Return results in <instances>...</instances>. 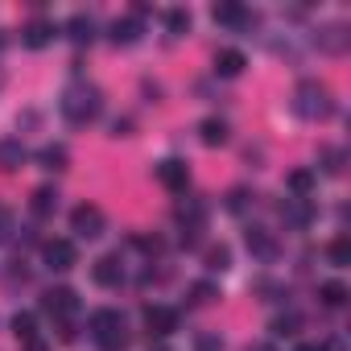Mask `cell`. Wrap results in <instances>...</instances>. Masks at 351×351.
<instances>
[{
  "instance_id": "6da1fadb",
  "label": "cell",
  "mask_w": 351,
  "mask_h": 351,
  "mask_svg": "<svg viewBox=\"0 0 351 351\" xmlns=\"http://www.w3.org/2000/svg\"><path fill=\"white\" fill-rule=\"evenodd\" d=\"M99 108H104L99 87L75 83V87H66V95H62V116H66L71 124H91V120L99 116Z\"/></svg>"
},
{
  "instance_id": "7a4b0ae2",
  "label": "cell",
  "mask_w": 351,
  "mask_h": 351,
  "mask_svg": "<svg viewBox=\"0 0 351 351\" xmlns=\"http://www.w3.org/2000/svg\"><path fill=\"white\" fill-rule=\"evenodd\" d=\"M91 339L104 347V351H124L128 347V330H124V318L116 310H95L91 314Z\"/></svg>"
},
{
  "instance_id": "3957f363",
  "label": "cell",
  "mask_w": 351,
  "mask_h": 351,
  "mask_svg": "<svg viewBox=\"0 0 351 351\" xmlns=\"http://www.w3.org/2000/svg\"><path fill=\"white\" fill-rule=\"evenodd\" d=\"M293 112L298 116H306V120H326L330 112H335V104H330V91L322 87V83H302L298 87V99H293Z\"/></svg>"
},
{
  "instance_id": "277c9868",
  "label": "cell",
  "mask_w": 351,
  "mask_h": 351,
  "mask_svg": "<svg viewBox=\"0 0 351 351\" xmlns=\"http://www.w3.org/2000/svg\"><path fill=\"white\" fill-rule=\"evenodd\" d=\"M104 211L95 207V203H83V207H75L71 211V232L75 236H83V240H95V236H104Z\"/></svg>"
},
{
  "instance_id": "5b68a950",
  "label": "cell",
  "mask_w": 351,
  "mask_h": 351,
  "mask_svg": "<svg viewBox=\"0 0 351 351\" xmlns=\"http://www.w3.org/2000/svg\"><path fill=\"white\" fill-rule=\"evenodd\" d=\"M157 182H161L165 191H173V195H186V186H191V169H186V161H178V157L161 161V165H157Z\"/></svg>"
},
{
  "instance_id": "8992f818",
  "label": "cell",
  "mask_w": 351,
  "mask_h": 351,
  "mask_svg": "<svg viewBox=\"0 0 351 351\" xmlns=\"http://www.w3.org/2000/svg\"><path fill=\"white\" fill-rule=\"evenodd\" d=\"M42 306H46L54 318H71V314L79 310V298H75V289H66V285H54V289H46Z\"/></svg>"
},
{
  "instance_id": "52a82bcc",
  "label": "cell",
  "mask_w": 351,
  "mask_h": 351,
  "mask_svg": "<svg viewBox=\"0 0 351 351\" xmlns=\"http://www.w3.org/2000/svg\"><path fill=\"white\" fill-rule=\"evenodd\" d=\"M145 326H149V335L165 339V335L178 330V314H173L169 306H145Z\"/></svg>"
},
{
  "instance_id": "ba28073f",
  "label": "cell",
  "mask_w": 351,
  "mask_h": 351,
  "mask_svg": "<svg viewBox=\"0 0 351 351\" xmlns=\"http://www.w3.org/2000/svg\"><path fill=\"white\" fill-rule=\"evenodd\" d=\"M42 252H46V265H50V269H58V273H66V269H75V265H79V252H75V244H71V240H50Z\"/></svg>"
},
{
  "instance_id": "9c48e42d",
  "label": "cell",
  "mask_w": 351,
  "mask_h": 351,
  "mask_svg": "<svg viewBox=\"0 0 351 351\" xmlns=\"http://www.w3.org/2000/svg\"><path fill=\"white\" fill-rule=\"evenodd\" d=\"M91 277H95V285H104V289H116V285L124 281V265H120L116 256H99V261L91 265Z\"/></svg>"
},
{
  "instance_id": "30bf717a",
  "label": "cell",
  "mask_w": 351,
  "mask_h": 351,
  "mask_svg": "<svg viewBox=\"0 0 351 351\" xmlns=\"http://www.w3.org/2000/svg\"><path fill=\"white\" fill-rule=\"evenodd\" d=\"M21 42H25L29 50H42V46L54 42V25H50V21H29V25L21 29Z\"/></svg>"
},
{
  "instance_id": "8fae6325",
  "label": "cell",
  "mask_w": 351,
  "mask_h": 351,
  "mask_svg": "<svg viewBox=\"0 0 351 351\" xmlns=\"http://www.w3.org/2000/svg\"><path fill=\"white\" fill-rule=\"evenodd\" d=\"M244 66H248V58H244L240 50H219V54H215V75H223V79L244 75Z\"/></svg>"
},
{
  "instance_id": "7c38bea8",
  "label": "cell",
  "mask_w": 351,
  "mask_h": 351,
  "mask_svg": "<svg viewBox=\"0 0 351 351\" xmlns=\"http://www.w3.org/2000/svg\"><path fill=\"white\" fill-rule=\"evenodd\" d=\"M54 207H58V191H50V186H38V191L29 195V211H34L38 219L54 215Z\"/></svg>"
},
{
  "instance_id": "4fadbf2b",
  "label": "cell",
  "mask_w": 351,
  "mask_h": 351,
  "mask_svg": "<svg viewBox=\"0 0 351 351\" xmlns=\"http://www.w3.org/2000/svg\"><path fill=\"white\" fill-rule=\"evenodd\" d=\"M21 161H25V145L17 136L0 141V169H21Z\"/></svg>"
},
{
  "instance_id": "5bb4252c",
  "label": "cell",
  "mask_w": 351,
  "mask_h": 351,
  "mask_svg": "<svg viewBox=\"0 0 351 351\" xmlns=\"http://www.w3.org/2000/svg\"><path fill=\"white\" fill-rule=\"evenodd\" d=\"M199 136H203V145H228V124L223 120H215V116H207L203 124H199Z\"/></svg>"
},
{
  "instance_id": "9a60e30c",
  "label": "cell",
  "mask_w": 351,
  "mask_h": 351,
  "mask_svg": "<svg viewBox=\"0 0 351 351\" xmlns=\"http://www.w3.org/2000/svg\"><path fill=\"white\" fill-rule=\"evenodd\" d=\"M136 38H141V21H136V17H124V21L112 25V42H116V46H132Z\"/></svg>"
},
{
  "instance_id": "2e32d148",
  "label": "cell",
  "mask_w": 351,
  "mask_h": 351,
  "mask_svg": "<svg viewBox=\"0 0 351 351\" xmlns=\"http://www.w3.org/2000/svg\"><path fill=\"white\" fill-rule=\"evenodd\" d=\"M318 46H322L326 54H343V50H347V34H343V25H326V29L318 34Z\"/></svg>"
},
{
  "instance_id": "e0dca14e",
  "label": "cell",
  "mask_w": 351,
  "mask_h": 351,
  "mask_svg": "<svg viewBox=\"0 0 351 351\" xmlns=\"http://www.w3.org/2000/svg\"><path fill=\"white\" fill-rule=\"evenodd\" d=\"M211 17H215L219 25H248V21H252L240 5H215V9H211Z\"/></svg>"
},
{
  "instance_id": "ac0fdd59",
  "label": "cell",
  "mask_w": 351,
  "mask_h": 351,
  "mask_svg": "<svg viewBox=\"0 0 351 351\" xmlns=\"http://www.w3.org/2000/svg\"><path fill=\"white\" fill-rule=\"evenodd\" d=\"M326 256H330V265H339V269L351 265V240H347V236H335V240L326 244Z\"/></svg>"
},
{
  "instance_id": "d6986e66",
  "label": "cell",
  "mask_w": 351,
  "mask_h": 351,
  "mask_svg": "<svg viewBox=\"0 0 351 351\" xmlns=\"http://www.w3.org/2000/svg\"><path fill=\"white\" fill-rule=\"evenodd\" d=\"M289 191H293L298 199H306V195L314 191V169H293V173H289Z\"/></svg>"
},
{
  "instance_id": "ffe728a7",
  "label": "cell",
  "mask_w": 351,
  "mask_h": 351,
  "mask_svg": "<svg viewBox=\"0 0 351 351\" xmlns=\"http://www.w3.org/2000/svg\"><path fill=\"white\" fill-rule=\"evenodd\" d=\"M248 248H252V252H261V256H273V248H277V244H273V236H269L265 228H248Z\"/></svg>"
},
{
  "instance_id": "44dd1931",
  "label": "cell",
  "mask_w": 351,
  "mask_h": 351,
  "mask_svg": "<svg viewBox=\"0 0 351 351\" xmlns=\"http://www.w3.org/2000/svg\"><path fill=\"white\" fill-rule=\"evenodd\" d=\"M13 335H17L21 343H34V339H38V318H34V314H17V318H13Z\"/></svg>"
},
{
  "instance_id": "7402d4cb",
  "label": "cell",
  "mask_w": 351,
  "mask_h": 351,
  "mask_svg": "<svg viewBox=\"0 0 351 351\" xmlns=\"http://www.w3.org/2000/svg\"><path fill=\"white\" fill-rule=\"evenodd\" d=\"M38 161H42L46 169H66V149H62V145H46V149L38 153Z\"/></svg>"
},
{
  "instance_id": "603a6c76",
  "label": "cell",
  "mask_w": 351,
  "mask_h": 351,
  "mask_svg": "<svg viewBox=\"0 0 351 351\" xmlns=\"http://www.w3.org/2000/svg\"><path fill=\"white\" fill-rule=\"evenodd\" d=\"M318 298H322V306H343V302H347V285H343V281H326V285L318 289Z\"/></svg>"
},
{
  "instance_id": "cb8c5ba5",
  "label": "cell",
  "mask_w": 351,
  "mask_h": 351,
  "mask_svg": "<svg viewBox=\"0 0 351 351\" xmlns=\"http://www.w3.org/2000/svg\"><path fill=\"white\" fill-rule=\"evenodd\" d=\"M203 261H207V269H215V273H223V269H228V265H232V252H228V248H223V244H211V248H207V256H203Z\"/></svg>"
},
{
  "instance_id": "d4e9b609",
  "label": "cell",
  "mask_w": 351,
  "mask_h": 351,
  "mask_svg": "<svg viewBox=\"0 0 351 351\" xmlns=\"http://www.w3.org/2000/svg\"><path fill=\"white\" fill-rule=\"evenodd\" d=\"M165 25H169L173 34H186V29H191V13H186V9H169V13H165Z\"/></svg>"
},
{
  "instance_id": "484cf974",
  "label": "cell",
  "mask_w": 351,
  "mask_h": 351,
  "mask_svg": "<svg viewBox=\"0 0 351 351\" xmlns=\"http://www.w3.org/2000/svg\"><path fill=\"white\" fill-rule=\"evenodd\" d=\"M71 38L83 46V42H91V17H71Z\"/></svg>"
},
{
  "instance_id": "4316f807",
  "label": "cell",
  "mask_w": 351,
  "mask_h": 351,
  "mask_svg": "<svg viewBox=\"0 0 351 351\" xmlns=\"http://www.w3.org/2000/svg\"><path fill=\"white\" fill-rule=\"evenodd\" d=\"M298 326H302V318H298V314H281V318L273 322V335H293Z\"/></svg>"
},
{
  "instance_id": "83f0119b",
  "label": "cell",
  "mask_w": 351,
  "mask_h": 351,
  "mask_svg": "<svg viewBox=\"0 0 351 351\" xmlns=\"http://www.w3.org/2000/svg\"><path fill=\"white\" fill-rule=\"evenodd\" d=\"M191 293H195V302H199V306H207V302H215V293H219V289H215L211 281H199Z\"/></svg>"
},
{
  "instance_id": "f1b7e54d",
  "label": "cell",
  "mask_w": 351,
  "mask_h": 351,
  "mask_svg": "<svg viewBox=\"0 0 351 351\" xmlns=\"http://www.w3.org/2000/svg\"><path fill=\"white\" fill-rule=\"evenodd\" d=\"M195 351H223V339L219 335H199L195 339Z\"/></svg>"
},
{
  "instance_id": "f546056e",
  "label": "cell",
  "mask_w": 351,
  "mask_h": 351,
  "mask_svg": "<svg viewBox=\"0 0 351 351\" xmlns=\"http://www.w3.org/2000/svg\"><path fill=\"white\" fill-rule=\"evenodd\" d=\"M9 236H13V211L0 203V240H9Z\"/></svg>"
},
{
  "instance_id": "4dcf8cb0",
  "label": "cell",
  "mask_w": 351,
  "mask_h": 351,
  "mask_svg": "<svg viewBox=\"0 0 351 351\" xmlns=\"http://www.w3.org/2000/svg\"><path fill=\"white\" fill-rule=\"evenodd\" d=\"M75 335H79V330H75V322H71V318H58V339H62V343H71Z\"/></svg>"
},
{
  "instance_id": "1f68e13d",
  "label": "cell",
  "mask_w": 351,
  "mask_h": 351,
  "mask_svg": "<svg viewBox=\"0 0 351 351\" xmlns=\"http://www.w3.org/2000/svg\"><path fill=\"white\" fill-rule=\"evenodd\" d=\"M228 207H232V211H244V207H248V191H232Z\"/></svg>"
},
{
  "instance_id": "d6a6232c",
  "label": "cell",
  "mask_w": 351,
  "mask_h": 351,
  "mask_svg": "<svg viewBox=\"0 0 351 351\" xmlns=\"http://www.w3.org/2000/svg\"><path fill=\"white\" fill-rule=\"evenodd\" d=\"M322 161H326V173H339V169H343V165H339V153H335V149H326V153H322Z\"/></svg>"
},
{
  "instance_id": "836d02e7",
  "label": "cell",
  "mask_w": 351,
  "mask_h": 351,
  "mask_svg": "<svg viewBox=\"0 0 351 351\" xmlns=\"http://www.w3.org/2000/svg\"><path fill=\"white\" fill-rule=\"evenodd\" d=\"M25 351H46V343H42V339H34V343H25Z\"/></svg>"
},
{
  "instance_id": "e575fe53",
  "label": "cell",
  "mask_w": 351,
  "mask_h": 351,
  "mask_svg": "<svg viewBox=\"0 0 351 351\" xmlns=\"http://www.w3.org/2000/svg\"><path fill=\"white\" fill-rule=\"evenodd\" d=\"M293 351H318V347H314V343H302V347H293Z\"/></svg>"
},
{
  "instance_id": "d590c367",
  "label": "cell",
  "mask_w": 351,
  "mask_h": 351,
  "mask_svg": "<svg viewBox=\"0 0 351 351\" xmlns=\"http://www.w3.org/2000/svg\"><path fill=\"white\" fill-rule=\"evenodd\" d=\"M252 351H273V347H252Z\"/></svg>"
}]
</instances>
